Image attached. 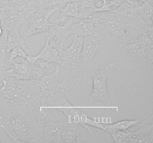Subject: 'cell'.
<instances>
[{"mask_svg": "<svg viewBox=\"0 0 153 143\" xmlns=\"http://www.w3.org/2000/svg\"><path fill=\"white\" fill-rule=\"evenodd\" d=\"M135 4L123 1L114 10L92 13L88 18L94 22V35L102 38L115 37L122 43L136 40L144 32L146 23L134 14L133 7Z\"/></svg>", "mask_w": 153, "mask_h": 143, "instance_id": "cell-1", "label": "cell"}, {"mask_svg": "<svg viewBox=\"0 0 153 143\" xmlns=\"http://www.w3.org/2000/svg\"><path fill=\"white\" fill-rule=\"evenodd\" d=\"M35 96L11 110L4 127L14 142H40L43 131L34 113Z\"/></svg>", "mask_w": 153, "mask_h": 143, "instance_id": "cell-2", "label": "cell"}, {"mask_svg": "<svg viewBox=\"0 0 153 143\" xmlns=\"http://www.w3.org/2000/svg\"><path fill=\"white\" fill-rule=\"evenodd\" d=\"M8 69L6 70L5 74L13 76L20 80H31L34 85L40 77L47 72L50 63L41 60H34L32 55H28L25 59H22L21 63L12 61Z\"/></svg>", "mask_w": 153, "mask_h": 143, "instance_id": "cell-3", "label": "cell"}, {"mask_svg": "<svg viewBox=\"0 0 153 143\" xmlns=\"http://www.w3.org/2000/svg\"><path fill=\"white\" fill-rule=\"evenodd\" d=\"M115 63H110L105 68L98 69L94 67L90 72V75L93 79V89L89 98L91 102L102 103L107 106L111 105L110 95L107 87V81L111 75Z\"/></svg>", "mask_w": 153, "mask_h": 143, "instance_id": "cell-4", "label": "cell"}, {"mask_svg": "<svg viewBox=\"0 0 153 143\" xmlns=\"http://www.w3.org/2000/svg\"><path fill=\"white\" fill-rule=\"evenodd\" d=\"M0 98L9 101L30 100L35 95L30 91L29 88L33 85L31 80H20L13 76L4 74L1 78Z\"/></svg>", "mask_w": 153, "mask_h": 143, "instance_id": "cell-5", "label": "cell"}, {"mask_svg": "<svg viewBox=\"0 0 153 143\" xmlns=\"http://www.w3.org/2000/svg\"><path fill=\"white\" fill-rule=\"evenodd\" d=\"M59 7H53L51 8L41 10H31L26 13V22L28 23V28L21 34L25 40L30 37L38 33H45L50 25L49 17L57 10H60Z\"/></svg>", "mask_w": 153, "mask_h": 143, "instance_id": "cell-6", "label": "cell"}, {"mask_svg": "<svg viewBox=\"0 0 153 143\" xmlns=\"http://www.w3.org/2000/svg\"><path fill=\"white\" fill-rule=\"evenodd\" d=\"M103 47V38L95 35H88L83 37L81 64L86 74L94 68L93 63L95 55Z\"/></svg>", "mask_w": 153, "mask_h": 143, "instance_id": "cell-7", "label": "cell"}, {"mask_svg": "<svg viewBox=\"0 0 153 143\" xmlns=\"http://www.w3.org/2000/svg\"><path fill=\"white\" fill-rule=\"evenodd\" d=\"M150 40H153V37H149L147 33L144 31L134 41L128 43H122L120 46V49L126 54L130 60L143 63L146 45Z\"/></svg>", "mask_w": 153, "mask_h": 143, "instance_id": "cell-8", "label": "cell"}, {"mask_svg": "<svg viewBox=\"0 0 153 143\" xmlns=\"http://www.w3.org/2000/svg\"><path fill=\"white\" fill-rule=\"evenodd\" d=\"M60 66L55 64V70L52 73H47L40 77L34 85L40 88V92L37 95L41 98H47L54 95L55 92L64 89L63 85L59 82Z\"/></svg>", "mask_w": 153, "mask_h": 143, "instance_id": "cell-9", "label": "cell"}, {"mask_svg": "<svg viewBox=\"0 0 153 143\" xmlns=\"http://www.w3.org/2000/svg\"><path fill=\"white\" fill-rule=\"evenodd\" d=\"M153 116L140 121L137 125L130 128L131 133L124 142H152L153 140Z\"/></svg>", "mask_w": 153, "mask_h": 143, "instance_id": "cell-10", "label": "cell"}, {"mask_svg": "<svg viewBox=\"0 0 153 143\" xmlns=\"http://www.w3.org/2000/svg\"><path fill=\"white\" fill-rule=\"evenodd\" d=\"M26 22V13L22 8L7 7L4 17L0 21V25L6 32L13 29H19Z\"/></svg>", "mask_w": 153, "mask_h": 143, "instance_id": "cell-11", "label": "cell"}, {"mask_svg": "<svg viewBox=\"0 0 153 143\" xmlns=\"http://www.w3.org/2000/svg\"><path fill=\"white\" fill-rule=\"evenodd\" d=\"M73 23L53 24L50 22V25L45 32L46 39L49 40L58 50L63 49V45L70 36V28Z\"/></svg>", "mask_w": 153, "mask_h": 143, "instance_id": "cell-12", "label": "cell"}, {"mask_svg": "<svg viewBox=\"0 0 153 143\" xmlns=\"http://www.w3.org/2000/svg\"><path fill=\"white\" fill-rule=\"evenodd\" d=\"M94 24L91 18H76L70 28V34L75 37H85L88 35H94Z\"/></svg>", "mask_w": 153, "mask_h": 143, "instance_id": "cell-13", "label": "cell"}, {"mask_svg": "<svg viewBox=\"0 0 153 143\" xmlns=\"http://www.w3.org/2000/svg\"><path fill=\"white\" fill-rule=\"evenodd\" d=\"M78 125L77 124L70 123L67 120L61 124L59 130L63 141L65 142H83Z\"/></svg>", "mask_w": 153, "mask_h": 143, "instance_id": "cell-14", "label": "cell"}, {"mask_svg": "<svg viewBox=\"0 0 153 143\" xmlns=\"http://www.w3.org/2000/svg\"><path fill=\"white\" fill-rule=\"evenodd\" d=\"M34 60H41L49 63L60 64L61 57L58 50L46 39V43L40 52L37 55H33Z\"/></svg>", "mask_w": 153, "mask_h": 143, "instance_id": "cell-15", "label": "cell"}, {"mask_svg": "<svg viewBox=\"0 0 153 143\" xmlns=\"http://www.w3.org/2000/svg\"><path fill=\"white\" fill-rule=\"evenodd\" d=\"M16 46H19L26 52L28 55H32L28 46H26V40L23 39L21 34L19 33V29H13L7 32V43H6V51L8 53L12 49Z\"/></svg>", "mask_w": 153, "mask_h": 143, "instance_id": "cell-16", "label": "cell"}, {"mask_svg": "<svg viewBox=\"0 0 153 143\" xmlns=\"http://www.w3.org/2000/svg\"><path fill=\"white\" fill-rule=\"evenodd\" d=\"M7 32L3 30V34L0 37V79L4 77L6 70L10 68L11 63L7 58L8 53L6 51Z\"/></svg>", "mask_w": 153, "mask_h": 143, "instance_id": "cell-17", "label": "cell"}, {"mask_svg": "<svg viewBox=\"0 0 153 143\" xmlns=\"http://www.w3.org/2000/svg\"><path fill=\"white\" fill-rule=\"evenodd\" d=\"M133 11L134 14L137 15L146 24L152 25V7L148 5L146 3L138 2L133 7Z\"/></svg>", "mask_w": 153, "mask_h": 143, "instance_id": "cell-18", "label": "cell"}, {"mask_svg": "<svg viewBox=\"0 0 153 143\" xmlns=\"http://www.w3.org/2000/svg\"><path fill=\"white\" fill-rule=\"evenodd\" d=\"M79 4L78 1H70L67 3L59 10H61L59 16L79 18Z\"/></svg>", "mask_w": 153, "mask_h": 143, "instance_id": "cell-19", "label": "cell"}, {"mask_svg": "<svg viewBox=\"0 0 153 143\" xmlns=\"http://www.w3.org/2000/svg\"><path fill=\"white\" fill-rule=\"evenodd\" d=\"M153 63V40H150L148 41L147 44L146 45V49H145V55L143 58V63L145 66L151 71L152 69Z\"/></svg>", "mask_w": 153, "mask_h": 143, "instance_id": "cell-20", "label": "cell"}, {"mask_svg": "<svg viewBox=\"0 0 153 143\" xmlns=\"http://www.w3.org/2000/svg\"><path fill=\"white\" fill-rule=\"evenodd\" d=\"M90 8L93 13H96V12L111 10L106 0H92Z\"/></svg>", "mask_w": 153, "mask_h": 143, "instance_id": "cell-21", "label": "cell"}, {"mask_svg": "<svg viewBox=\"0 0 153 143\" xmlns=\"http://www.w3.org/2000/svg\"><path fill=\"white\" fill-rule=\"evenodd\" d=\"M130 133H131V131L129 130H126L114 131L109 134L111 136L114 142H124L130 135Z\"/></svg>", "mask_w": 153, "mask_h": 143, "instance_id": "cell-22", "label": "cell"}, {"mask_svg": "<svg viewBox=\"0 0 153 143\" xmlns=\"http://www.w3.org/2000/svg\"><path fill=\"white\" fill-rule=\"evenodd\" d=\"M8 60L10 63L15 58L17 57H22V59H25L27 57V56H28V54L23 50V49H22L19 46H16V47H14L13 49H12L8 52Z\"/></svg>", "mask_w": 153, "mask_h": 143, "instance_id": "cell-23", "label": "cell"}, {"mask_svg": "<svg viewBox=\"0 0 153 143\" xmlns=\"http://www.w3.org/2000/svg\"><path fill=\"white\" fill-rule=\"evenodd\" d=\"M4 5L7 7H16L24 9L29 0H2Z\"/></svg>", "mask_w": 153, "mask_h": 143, "instance_id": "cell-24", "label": "cell"}, {"mask_svg": "<svg viewBox=\"0 0 153 143\" xmlns=\"http://www.w3.org/2000/svg\"><path fill=\"white\" fill-rule=\"evenodd\" d=\"M0 142H14L13 139L9 136L7 130L0 125Z\"/></svg>", "mask_w": 153, "mask_h": 143, "instance_id": "cell-25", "label": "cell"}, {"mask_svg": "<svg viewBox=\"0 0 153 143\" xmlns=\"http://www.w3.org/2000/svg\"><path fill=\"white\" fill-rule=\"evenodd\" d=\"M108 5L110 6L111 10H114L117 7H119L121 4L123 3L122 0H106Z\"/></svg>", "mask_w": 153, "mask_h": 143, "instance_id": "cell-26", "label": "cell"}, {"mask_svg": "<svg viewBox=\"0 0 153 143\" xmlns=\"http://www.w3.org/2000/svg\"><path fill=\"white\" fill-rule=\"evenodd\" d=\"M7 6L3 5L2 2H1V1L0 0V21H1V19L4 17V16H5L6 12H7Z\"/></svg>", "mask_w": 153, "mask_h": 143, "instance_id": "cell-27", "label": "cell"}, {"mask_svg": "<svg viewBox=\"0 0 153 143\" xmlns=\"http://www.w3.org/2000/svg\"><path fill=\"white\" fill-rule=\"evenodd\" d=\"M132 2L134 3H138V2H142V3H146L148 5L152 7L153 6V0H131Z\"/></svg>", "mask_w": 153, "mask_h": 143, "instance_id": "cell-28", "label": "cell"}, {"mask_svg": "<svg viewBox=\"0 0 153 143\" xmlns=\"http://www.w3.org/2000/svg\"><path fill=\"white\" fill-rule=\"evenodd\" d=\"M3 34V29H2V28H1V25H0V37H1V34Z\"/></svg>", "mask_w": 153, "mask_h": 143, "instance_id": "cell-29", "label": "cell"}, {"mask_svg": "<svg viewBox=\"0 0 153 143\" xmlns=\"http://www.w3.org/2000/svg\"><path fill=\"white\" fill-rule=\"evenodd\" d=\"M122 1H123H123H126V2H132L131 0H122ZM133 3H134V2H133Z\"/></svg>", "mask_w": 153, "mask_h": 143, "instance_id": "cell-30", "label": "cell"}]
</instances>
